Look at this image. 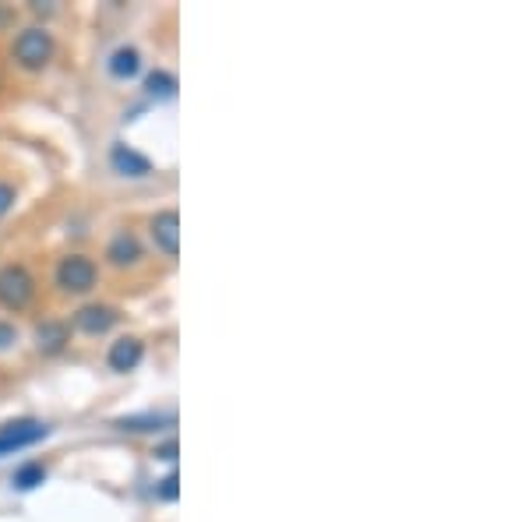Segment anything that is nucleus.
<instances>
[{
	"label": "nucleus",
	"mask_w": 529,
	"mask_h": 522,
	"mask_svg": "<svg viewBox=\"0 0 529 522\" xmlns=\"http://www.w3.org/2000/svg\"><path fill=\"white\" fill-rule=\"evenodd\" d=\"M177 484H180V480H177V473H170V477H163V480H159V498H163V501H177Z\"/></svg>",
	"instance_id": "16"
},
{
	"label": "nucleus",
	"mask_w": 529,
	"mask_h": 522,
	"mask_svg": "<svg viewBox=\"0 0 529 522\" xmlns=\"http://www.w3.org/2000/svg\"><path fill=\"white\" fill-rule=\"evenodd\" d=\"M46 434H50V427L39 424V420H11V424L0 427V455L32 448L36 441H43Z\"/></svg>",
	"instance_id": "4"
},
{
	"label": "nucleus",
	"mask_w": 529,
	"mask_h": 522,
	"mask_svg": "<svg viewBox=\"0 0 529 522\" xmlns=\"http://www.w3.org/2000/svg\"><path fill=\"white\" fill-rule=\"evenodd\" d=\"M36 339H39V350L43 353H60L64 350V343H68V329L57 325V321H46V325H39Z\"/></svg>",
	"instance_id": "11"
},
{
	"label": "nucleus",
	"mask_w": 529,
	"mask_h": 522,
	"mask_svg": "<svg viewBox=\"0 0 529 522\" xmlns=\"http://www.w3.org/2000/svg\"><path fill=\"white\" fill-rule=\"evenodd\" d=\"M117 321H120V314L106 304H89L75 314V325L85 332V336H103V332H110Z\"/></svg>",
	"instance_id": "7"
},
{
	"label": "nucleus",
	"mask_w": 529,
	"mask_h": 522,
	"mask_svg": "<svg viewBox=\"0 0 529 522\" xmlns=\"http://www.w3.org/2000/svg\"><path fill=\"white\" fill-rule=\"evenodd\" d=\"M149 237H152V244H156L159 254L177 258V251H180V216H177V209L156 212V216L149 219Z\"/></svg>",
	"instance_id": "5"
},
{
	"label": "nucleus",
	"mask_w": 529,
	"mask_h": 522,
	"mask_svg": "<svg viewBox=\"0 0 529 522\" xmlns=\"http://www.w3.org/2000/svg\"><path fill=\"white\" fill-rule=\"evenodd\" d=\"M46 480V466L39 463H29L22 466V470H15V477H11V484L18 487V491H32V487H39Z\"/></svg>",
	"instance_id": "14"
},
{
	"label": "nucleus",
	"mask_w": 529,
	"mask_h": 522,
	"mask_svg": "<svg viewBox=\"0 0 529 522\" xmlns=\"http://www.w3.org/2000/svg\"><path fill=\"white\" fill-rule=\"evenodd\" d=\"M156 459H166V463H173L177 459V441H166V445L156 448Z\"/></svg>",
	"instance_id": "18"
},
{
	"label": "nucleus",
	"mask_w": 529,
	"mask_h": 522,
	"mask_svg": "<svg viewBox=\"0 0 529 522\" xmlns=\"http://www.w3.org/2000/svg\"><path fill=\"white\" fill-rule=\"evenodd\" d=\"M15 202H18V191L11 184H4V180H0V216H8V212L15 209Z\"/></svg>",
	"instance_id": "15"
},
{
	"label": "nucleus",
	"mask_w": 529,
	"mask_h": 522,
	"mask_svg": "<svg viewBox=\"0 0 529 522\" xmlns=\"http://www.w3.org/2000/svg\"><path fill=\"white\" fill-rule=\"evenodd\" d=\"M53 279H57L60 293H71V297H82V293H92L99 283V269L96 261L89 258V254H68V258L57 261V272H53Z\"/></svg>",
	"instance_id": "2"
},
{
	"label": "nucleus",
	"mask_w": 529,
	"mask_h": 522,
	"mask_svg": "<svg viewBox=\"0 0 529 522\" xmlns=\"http://www.w3.org/2000/svg\"><path fill=\"white\" fill-rule=\"evenodd\" d=\"M142 258H145V247L131 230H120L117 237L106 244V261H110L113 269H138Z\"/></svg>",
	"instance_id": "6"
},
{
	"label": "nucleus",
	"mask_w": 529,
	"mask_h": 522,
	"mask_svg": "<svg viewBox=\"0 0 529 522\" xmlns=\"http://www.w3.org/2000/svg\"><path fill=\"white\" fill-rule=\"evenodd\" d=\"M110 163H113V170L120 173V177H149L152 173V163L145 156H138L135 149H127V145H113V152H110Z\"/></svg>",
	"instance_id": "9"
},
{
	"label": "nucleus",
	"mask_w": 529,
	"mask_h": 522,
	"mask_svg": "<svg viewBox=\"0 0 529 522\" xmlns=\"http://www.w3.org/2000/svg\"><path fill=\"white\" fill-rule=\"evenodd\" d=\"M36 300V279L25 265H4L0 269V307L8 311H25Z\"/></svg>",
	"instance_id": "3"
},
{
	"label": "nucleus",
	"mask_w": 529,
	"mask_h": 522,
	"mask_svg": "<svg viewBox=\"0 0 529 522\" xmlns=\"http://www.w3.org/2000/svg\"><path fill=\"white\" fill-rule=\"evenodd\" d=\"M142 357H145V343L142 339H135V336H124V339H117V343L110 346V367L117 374H127V371H135L138 364H142Z\"/></svg>",
	"instance_id": "8"
},
{
	"label": "nucleus",
	"mask_w": 529,
	"mask_h": 522,
	"mask_svg": "<svg viewBox=\"0 0 529 522\" xmlns=\"http://www.w3.org/2000/svg\"><path fill=\"white\" fill-rule=\"evenodd\" d=\"M15 339H18V332L11 329L8 321H0V350H11V346H15Z\"/></svg>",
	"instance_id": "17"
},
{
	"label": "nucleus",
	"mask_w": 529,
	"mask_h": 522,
	"mask_svg": "<svg viewBox=\"0 0 529 522\" xmlns=\"http://www.w3.org/2000/svg\"><path fill=\"white\" fill-rule=\"evenodd\" d=\"M110 75L120 78V82H127V78H135L138 71H142V53L135 50V46H120V50L110 53Z\"/></svg>",
	"instance_id": "10"
},
{
	"label": "nucleus",
	"mask_w": 529,
	"mask_h": 522,
	"mask_svg": "<svg viewBox=\"0 0 529 522\" xmlns=\"http://www.w3.org/2000/svg\"><path fill=\"white\" fill-rule=\"evenodd\" d=\"M177 420L166 413V417H127L120 420V431H163V427H173Z\"/></svg>",
	"instance_id": "13"
},
{
	"label": "nucleus",
	"mask_w": 529,
	"mask_h": 522,
	"mask_svg": "<svg viewBox=\"0 0 529 522\" xmlns=\"http://www.w3.org/2000/svg\"><path fill=\"white\" fill-rule=\"evenodd\" d=\"M53 53H57V43H53L50 32L39 29V25L22 29L15 36V43H11V57H15V64L25 71H43L53 60Z\"/></svg>",
	"instance_id": "1"
},
{
	"label": "nucleus",
	"mask_w": 529,
	"mask_h": 522,
	"mask_svg": "<svg viewBox=\"0 0 529 522\" xmlns=\"http://www.w3.org/2000/svg\"><path fill=\"white\" fill-rule=\"evenodd\" d=\"M145 92H149L152 99H173L177 96V78H173L170 71H152V75L145 78Z\"/></svg>",
	"instance_id": "12"
}]
</instances>
